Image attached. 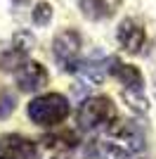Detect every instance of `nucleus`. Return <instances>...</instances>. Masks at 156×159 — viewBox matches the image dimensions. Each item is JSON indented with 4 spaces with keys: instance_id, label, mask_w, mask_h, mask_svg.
<instances>
[{
    "instance_id": "8",
    "label": "nucleus",
    "mask_w": 156,
    "mask_h": 159,
    "mask_svg": "<svg viewBox=\"0 0 156 159\" xmlns=\"http://www.w3.org/2000/svg\"><path fill=\"white\" fill-rule=\"evenodd\" d=\"M109 71L123 83V90H144V79H142V74H140L137 66L123 64V62H118L116 57H114Z\"/></svg>"
},
{
    "instance_id": "18",
    "label": "nucleus",
    "mask_w": 156,
    "mask_h": 159,
    "mask_svg": "<svg viewBox=\"0 0 156 159\" xmlns=\"http://www.w3.org/2000/svg\"><path fill=\"white\" fill-rule=\"evenodd\" d=\"M57 159H59V157H57ZM64 159H69V157H64Z\"/></svg>"
},
{
    "instance_id": "2",
    "label": "nucleus",
    "mask_w": 156,
    "mask_h": 159,
    "mask_svg": "<svg viewBox=\"0 0 156 159\" xmlns=\"http://www.w3.org/2000/svg\"><path fill=\"white\" fill-rule=\"evenodd\" d=\"M116 107L111 105L109 98H88L78 107V128L83 131H97V128H109V124L116 119Z\"/></svg>"
},
{
    "instance_id": "19",
    "label": "nucleus",
    "mask_w": 156,
    "mask_h": 159,
    "mask_svg": "<svg viewBox=\"0 0 156 159\" xmlns=\"http://www.w3.org/2000/svg\"><path fill=\"white\" fill-rule=\"evenodd\" d=\"M0 159H2V157H0Z\"/></svg>"
},
{
    "instance_id": "7",
    "label": "nucleus",
    "mask_w": 156,
    "mask_h": 159,
    "mask_svg": "<svg viewBox=\"0 0 156 159\" xmlns=\"http://www.w3.org/2000/svg\"><path fill=\"white\" fill-rule=\"evenodd\" d=\"M116 38H118V43H121V48H123L125 52L135 55V52L142 50L144 38H147V36H144L142 24H137L135 19H123L121 24H118Z\"/></svg>"
},
{
    "instance_id": "5",
    "label": "nucleus",
    "mask_w": 156,
    "mask_h": 159,
    "mask_svg": "<svg viewBox=\"0 0 156 159\" xmlns=\"http://www.w3.org/2000/svg\"><path fill=\"white\" fill-rule=\"evenodd\" d=\"M14 79H17V86L24 93H33V90H40V88L47 83V71L45 66L38 64V62H24V64L14 71Z\"/></svg>"
},
{
    "instance_id": "17",
    "label": "nucleus",
    "mask_w": 156,
    "mask_h": 159,
    "mask_svg": "<svg viewBox=\"0 0 156 159\" xmlns=\"http://www.w3.org/2000/svg\"><path fill=\"white\" fill-rule=\"evenodd\" d=\"M14 2H26V0H14Z\"/></svg>"
},
{
    "instance_id": "6",
    "label": "nucleus",
    "mask_w": 156,
    "mask_h": 159,
    "mask_svg": "<svg viewBox=\"0 0 156 159\" xmlns=\"http://www.w3.org/2000/svg\"><path fill=\"white\" fill-rule=\"evenodd\" d=\"M109 133L116 135L118 140L128 143V147L132 152H142L144 150V133L135 121H125V119H121V116H116V119L109 124Z\"/></svg>"
},
{
    "instance_id": "15",
    "label": "nucleus",
    "mask_w": 156,
    "mask_h": 159,
    "mask_svg": "<svg viewBox=\"0 0 156 159\" xmlns=\"http://www.w3.org/2000/svg\"><path fill=\"white\" fill-rule=\"evenodd\" d=\"M50 19H52V5L50 2H38L33 10V24L45 26V24H50Z\"/></svg>"
},
{
    "instance_id": "16",
    "label": "nucleus",
    "mask_w": 156,
    "mask_h": 159,
    "mask_svg": "<svg viewBox=\"0 0 156 159\" xmlns=\"http://www.w3.org/2000/svg\"><path fill=\"white\" fill-rule=\"evenodd\" d=\"M14 105H17L14 95L10 90H0V119H7L14 112Z\"/></svg>"
},
{
    "instance_id": "3",
    "label": "nucleus",
    "mask_w": 156,
    "mask_h": 159,
    "mask_svg": "<svg viewBox=\"0 0 156 159\" xmlns=\"http://www.w3.org/2000/svg\"><path fill=\"white\" fill-rule=\"evenodd\" d=\"M52 55L59 69L73 74L80 66V33L73 29H64L62 33H57L52 43Z\"/></svg>"
},
{
    "instance_id": "11",
    "label": "nucleus",
    "mask_w": 156,
    "mask_h": 159,
    "mask_svg": "<svg viewBox=\"0 0 156 159\" xmlns=\"http://www.w3.org/2000/svg\"><path fill=\"white\" fill-rule=\"evenodd\" d=\"M123 102L132 109V112L137 114H144L147 109H149V102H147V98H144V90H123Z\"/></svg>"
},
{
    "instance_id": "4",
    "label": "nucleus",
    "mask_w": 156,
    "mask_h": 159,
    "mask_svg": "<svg viewBox=\"0 0 156 159\" xmlns=\"http://www.w3.org/2000/svg\"><path fill=\"white\" fill-rule=\"evenodd\" d=\"M0 157L2 159H38V145L19 133H10L0 140Z\"/></svg>"
},
{
    "instance_id": "10",
    "label": "nucleus",
    "mask_w": 156,
    "mask_h": 159,
    "mask_svg": "<svg viewBox=\"0 0 156 159\" xmlns=\"http://www.w3.org/2000/svg\"><path fill=\"white\" fill-rule=\"evenodd\" d=\"M45 147H52V150H73V147L80 143L78 135L73 131H62V133H52V135H45Z\"/></svg>"
},
{
    "instance_id": "9",
    "label": "nucleus",
    "mask_w": 156,
    "mask_h": 159,
    "mask_svg": "<svg viewBox=\"0 0 156 159\" xmlns=\"http://www.w3.org/2000/svg\"><path fill=\"white\" fill-rule=\"evenodd\" d=\"M80 12L88 17V19H109L116 14V10L121 7V0H80Z\"/></svg>"
},
{
    "instance_id": "14",
    "label": "nucleus",
    "mask_w": 156,
    "mask_h": 159,
    "mask_svg": "<svg viewBox=\"0 0 156 159\" xmlns=\"http://www.w3.org/2000/svg\"><path fill=\"white\" fill-rule=\"evenodd\" d=\"M33 45H36V40H33V36L28 31H19L14 33V40H12V50H17V52L21 55H28L33 50Z\"/></svg>"
},
{
    "instance_id": "1",
    "label": "nucleus",
    "mask_w": 156,
    "mask_h": 159,
    "mask_svg": "<svg viewBox=\"0 0 156 159\" xmlns=\"http://www.w3.org/2000/svg\"><path fill=\"white\" fill-rule=\"evenodd\" d=\"M71 107L62 93H45L28 102V119L38 126H57L69 116Z\"/></svg>"
},
{
    "instance_id": "13",
    "label": "nucleus",
    "mask_w": 156,
    "mask_h": 159,
    "mask_svg": "<svg viewBox=\"0 0 156 159\" xmlns=\"http://www.w3.org/2000/svg\"><path fill=\"white\" fill-rule=\"evenodd\" d=\"M24 62H26V55L17 52V50H10V52H5L0 57V69L2 71H17Z\"/></svg>"
},
{
    "instance_id": "12",
    "label": "nucleus",
    "mask_w": 156,
    "mask_h": 159,
    "mask_svg": "<svg viewBox=\"0 0 156 159\" xmlns=\"http://www.w3.org/2000/svg\"><path fill=\"white\" fill-rule=\"evenodd\" d=\"M97 159H128V152L114 143H95Z\"/></svg>"
}]
</instances>
